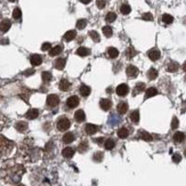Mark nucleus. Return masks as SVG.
I'll return each instance as SVG.
<instances>
[{
    "label": "nucleus",
    "instance_id": "nucleus-1",
    "mask_svg": "<svg viewBox=\"0 0 186 186\" xmlns=\"http://www.w3.org/2000/svg\"><path fill=\"white\" fill-rule=\"evenodd\" d=\"M25 172L24 166L20 163L7 162L0 169V177L8 184H18Z\"/></svg>",
    "mask_w": 186,
    "mask_h": 186
},
{
    "label": "nucleus",
    "instance_id": "nucleus-2",
    "mask_svg": "<svg viewBox=\"0 0 186 186\" xmlns=\"http://www.w3.org/2000/svg\"><path fill=\"white\" fill-rule=\"evenodd\" d=\"M20 151H21L22 157L29 162H35L41 157L40 148L35 147L31 138H26L22 142L21 146H20Z\"/></svg>",
    "mask_w": 186,
    "mask_h": 186
},
{
    "label": "nucleus",
    "instance_id": "nucleus-3",
    "mask_svg": "<svg viewBox=\"0 0 186 186\" xmlns=\"http://www.w3.org/2000/svg\"><path fill=\"white\" fill-rule=\"evenodd\" d=\"M15 144L5 136L0 135V159H4L11 154Z\"/></svg>",
    "mask_w": 186,
    "mask_h": 186
},
{
    "label": "nucleus",
    "instance_id": "nucleus-4",
    "mask_svg": "<svg viewBox=\"0 0 186 186\" xmlns=\"http://www.w3.org/2000/svg\"><path fill=\"white\" fill-rule=\"evenodd\" d=\"M71 126V121L67 119L66 116H62L60 119L57 120V129L61 130V131H65L70 128Z\"/></svg>",
    "mask_w": 186,
    "mask_h": 186
},
{
    "label": "nucleus",
    "instance_id": "nucleus-5",
    "mask_svg": "<svg viewBox=\"0 0 186 186\" xmlns=\"http://www.w3.org/2000/svg\"><path fill=\"white\" fill-rule=\"evenodd\" d=\"M60 104V98L57 95H49L47 97V105L49 107H56Z\"/></svg>",
    "mask_w": 186,
    "mask_h": 186
},
{
    "label": "nucleus",
    "instance_id": "nucleus-6",
    "mask_svg": "<svg viewBox=\"0 0 186 186\" xmlns=\"http://www.w3.org/2000/svg\"><path fill=\"white\" fill-rule=\"evenodd\" d=\"M116 91L119 96H126L128 94V91H129V88H128V86L126 84H121L116 87Z\"/></svg>",
    "mask_w": 186,
    "mask_h": 186
},
{
    "label": "nucleus",
    "instance_id": "nucleus-7",
    "mask_svg": "<svg viewBox=\"0 0 186 186\" xmlns=\"http://www.w3.org/2000/svg\"><path fill=\"white\" fill-rule=\"evenodd\" d=\"M66 105L70 107V109H74L79 105V97L78 96H71L69 97L66 101Z\"/></svg>",
    "mask_w": 186,
    "mask_h": 186
},
{
    "label": "nucleus",
    "instance_id": "nucleus-8",
    "mask_svg": "<svg viewBox=\"0 0 186 186\" xmlns=\"http://www.w3.org/2000/svg\"><path fill=\"white\" fill-rule=\"evenodd\" d=\"M30 62H31L33 66H38V65H40L42 63V57L40 55H38V54H33L30 57Z\"/></svg>",
    "mask_w": 186,
    "mask_h": 186
},
{
    "label": "nucleus",
    "instance_id": "nucleus-9",
    "mask_svg": "<svg viewBox=\"0 0 186 186\" xmlns=\"http://www.w3.org/2000/svg\"><path fill=\"white\" fill-rule=\"evenodd\" d=\"M97 130H98V127L93 125V123H88V125H86V127H84V131H86L87 135H94Z\"/></svg>",
    "mask_w": 186,
    "mask_h": 186
},
{
    "label": "nucleus",
    "instance_id": "nucleus-10",
    "mask_svg": "<svg viewBox=\"0 0 186 186\" xmlns=\"http://www.w3.org/2000/svg\"><path fill=\"white\" fill-rule=\"evenodd\" d=\"M11 23L9 20H4V21L0 23V32H1V33H6V32L11 29Z\"/></svg>",
    "mask_w": 186,
    "mask_h": 186
},
{
    "label": "nucleus",
    "instance_id": "nucleus-11",
    "mask_svg": "<svg viewBox=\"0 0 186 186\" xmlns=\"http://www.w3.org/2000/svg\"><path fill=\"white\" fill-rule=\"evenodd\" d=\"M99 106H101V109L104 110V111H109L111 109V106H112V103L110 99H101V102H99Z\"/></svg>",
    "mask_w": 186,
    "mask_h": 186
},
{
    "label": "nucleus",
    "instance_id": "nucleus-12",
    "mask_svg": "<svg viewBox=\"0 0 186 186\" xmlns=\"http://www.w3.org/2000/svg\"><path fill=\"white\" fill-rule=\"evenodd\" d=\"M70 88H71V84L67 79H62V80L60 81V89L61 90L67 91V90H70Z\"/></svg>",
    "mask_w": 186,
    "mask_h": 186
},
{
    "label": "nucleus",
    "instance_id": "nucleus-13",
    "mask_svg": "<svg viewBox=\"0 0 186 186\" xmlns=\"http://www.w3.org/2000/svg\"><path fill=\"white\" fill-rule=\"evenodd\" d=\"M28 123L24 122V121H18L16 125H15V128H16V130L17 131H20V133H24V131H26L28 130Z\"/></svg>",
    "mask_w": 186,
    "mask_h": 186
},
{
    "label": "nucleus",
    "instance_id": "nucleus-14",
    "mask_svg": "<svg viewBox=\"0 0 186 186\" xmlns=\"http://www.w3.org/2000/svg\"><path fill=\"white\" fill-rule=\"evenodd\" d=\"M147 55H148V57H150V60H152V61H158L159 58H160V52H159L158 49H155V48L150 50Z\"/></svg>",
    "mask_w": 186,
    "mask_h": 186
},
{
    "label": "nucleus",
    "instance_id": "nucleus-15",
    "mask_svg": "<svg viewBox=\"0 0 186 186\" xmlns=\"http://www.w3.org/2000/svg\"><path fill=\"white\" fill-rule=\"evenodd\" d=\"M127 74H128V77H137V74H138V69L136 66H134V65H129V66L127 67Z\"/></svg>",
    "mask_w": 186,
    "mask_h": 186
},
{
    "label": "nucleus",
    "instance_id": "nucleus-16",
    "mask_svg": "<svg viewBox=\"0 0 186 186\" xmlns=\"http://www.w3.org/2000/svg\"><path fill=\"white\" fill-rule=\"evenodd\" d=\"M39 116V111L37 109H31V110H29L28 112H26V114H25V116L28 118V119H37Z\"/></svg>",
    "mask_w": 186,
    "mask_h": 186
},
{
    "label": "nucleus",
    "instance_id": "nucleus-17",
    "mask_svg": "<svg viewBox=\"0 0 186 186\" xmlns=\"http://www.w3.org/2000/svg\"><path fill=\"white\" fill-rule=\"evenodd\" d=\"M74 119H75L77 122H82V121H84L86 116H84V111H82V110H78L77 112H75V114H74Z\"/></svg>",
    "mask_w": 186,
    "mask_h": 186
},
{
    "label": "nucleus",
    "instance_id": "nucleus-18",
    "mask_svg": "<svg viewBox=\"0 0 186 186\" xmlns=\"http://www.w3.org/2000/svg\"><path fill=\"white\" fill-rule=\"evenodd\" d=\"M184 139H185V134L184 133H180V131H177V133L174 135V142L175 143H182V142H184Z\"/></svg>",
    "mask_w": 186,
    "mask_h": 186
},
{
    "label": "nucleus",
    "instance_id": "nucleus-19",
    "mask_svg": "<svg viewBox=\"0 0 186 186\" xmlns=\"http://www.w3.org/2000/svg\"><path fill=\"white\" fill-rule=\"evenodd\" d=\"M62 154H63L64 158H67V159H70L73 157L74 154V150L72 147H65L63 150V152H62Z\"/></svg>",
    "mask_w": 186,
    "mask_h": 186
},
{
    "label": "nucleus",
    "instance_id": "nucleus-20",
    "mask_svg": "<svg viewBox=\"0 0 186 186\" xmlns=\"http://www.w3.org/2000/svg\"><path fill=\"white\" fill-rule=\"evenodd\" d=\"M62 50H63V47H62V46H55L54 48H50L49 55L50 56H56V55L62 53Z\"/></svg>",
    "mask_w": 186,
    "mask_h": 186
},
{
    "label": "nucleus",
    "instance_id": "nucleus-21",
    "mask_svg": "<svg viewBox=\"0 0 186 186\" xmlns=\"http://www.w3.org/2000/svg\"><path fill=\"white\" fill-rule=\"evenodd\" d=\"M74 141V135L72 133H66L63 136V142L65 144H70Z\"/></svg>",
    "mask_w": 186,
    "mask_h": 186
},
{
    "label": "nucleus",
    "instance_id": "nucleus-22",
    "mask_svg": "<svg viewBox=\"0 0 186 186\" xmlns=\"http://www.w3.org/2000/svg\"><path fill=\"white\" fill-rule=\"evenodd\" d=\"M116 109H118V112H119L120 114H125V113L128 111V104L125 102H121L119 105H118Z\"/></svg>",
    "mask_w": 186,
    "mask_h": 186
},
{
    "label": "nucleus",
    "instance_id": "nucleus-23",
    "mask_svg": "<svg viewBox=\"0 0 186 186\" xmlns=\"http://www.w3.org/2000/svg\"><path fill=\"white\" fill-rule=\"evenodd\" d=\"M75 35H77L75 31H74V30H70V31H67L66 33L64 34V39H65L66 41H71V40H73V39L75 38Z\"/></svg>",
    "mask_w": 186,
    "mask_h": 186
},
{
    "label": "nucleus",
    "instance_id": "nucleus-24",
    "mask_svg": "<svg viewBox=\"0 0 186 186\" xmlns=\"http://www.w3.org/2000/svg\"><path fill=\"white\" fill-rule=\"evenodd\" d=\"M157 94H158V90L154 87L148 88L147 90H146V94H145V98H151V97L155 96Z\"/></svg>",
    "mask_w": 186,
    "mask_h": 186
},
{
    "label": "nucleus",
    "instance_id": "nucleus-25",
    "mask_svg": "<svg viewBox=\"0 0 186 186\" xmlns=\"http://www.w3.org/2000/svg\"><path fill=\"white\" fill-rule=\"evenodd\" d=\"M128 135H129V131H128V129L125 128V127H122V128H120V129L118 130V137H120V138H127Z\"/></svg>",
    "mask_w": 186,
    "mask_h": 186
},
{
    "label": "nucleus",
    "instance_id": "nucleus-26",
    "mask_svg": "<svg viewBox=\"0 0 186 186\" xmlns=\"http://www.w3.org/2000/svg\"><path fill=\"white\" fill-rule=\"evenodd\" d=\"M90 54V50L88 49V48H86V47H80L79 49L77 50V55H79V56H87V55H89Z\"/></svg>",
    "mask_w": 186,
    "mask_h": 186
},
{
    "label": "nucleus",
    "instance_id": "nucleus-27",
    "mask_svg": "<svg viewBox=\"0 0 186 186\" xmlns=\"http://www.w3.org/2000/svg\"><path fill=\"white\" fill-rule=\"evenodd\" d=\"M114 146H116V142L113 141L112 138H109V139H106V141L104 142V147H105L106 150H112Z\"/></svg>",
    "mask_w": 186,
    "mask_h": 186
},
{
    "label": "nucleus",
    "instance_id": "nucleus-28",
    "mask_svg": "<svg viewBox=\"0 0 186 186\" xmlns=\"http://www.w3.org/2000/svg\"><path fill=\"white\" fill-rule=\"evenodd\" d=\"M107 54H109V56L111 58H116L119 55V50L116 49V48H114V47H110L109 49H107Z\"/></svg>",
    "mask_w": 186,
    "mask_h": 186
},
{
    "label": "nucleus",
    "instance_id": "nucleus-29",
    "mask_svg": "<svg viewBox=\"0 0 186 186\" xmlns=\"http://www.w3.org/2000/svg\"><path fill=\"white\" fill-rule=\"evenodd\" d=\"M80 94L84 97H87L89 94H90V88L88 87V86H86V84H82L80 87Z\"/></svg>",
    "mask_w": 186,
    "mask_h": 186
},
{
    "label": "nucleus",
    "instance_id": "nucleus-30",
    "mask_svg": "<svg viewBox=\"0 0 186 186\" xmlns=\"http://www.w3.org/2000/svg\"><path fill=\"white\" fill-rule=\"evenodd\" d=\"M130 120H131L134 123H137L139 121V112H138L137 110H135V111H133V112L130 113Z\"/></svg>",
    "mask_w": 186,
    "mask_h": 186
},
{
    "label": "nucleus",
    "instance_id": "nucleus-31",
    "mask_svg": "<svg viewBox=\"0 0 186 186\" xmlns=\"http://www.w3.org/2000/svg\"><path fill=\"white\" fill-rule=\"evenodd\" d=\"M55 67H56L57 70H63L64 67H65V60H64V58H58V60H56V62H55Z\"/></svg>",
    "mask_w": 186,
    "mask_h": 186
},
{
    "label": "nucleus",
    "instance_id": "nucleus-32",
    "mask_svg": "<svg viewBox=\"0 0 186 186\" xmlns=\"http://www.w3.org/2000/svg\"><path fill=\"white\" fill-rule=\"evenodd\" d=\"M120 11L122 13L123 15H128L131 11V8L128 4H123L121 5V7H120Z\"/></svg>",
    "mask_w": 186,
    "mask_h": 186
},
{
    "label": "nucleus",
    "instance_id": "nucleus-33",
    "mask_svg": "<svg viewBox=\"0 0 186 186\" xmlns=\"http://www.w3.org/2000/svg\"><path fill=\"white\" fill-rule=\"evenodd\" d=\"M147 77L148 79H151V80H154V79H157V77H158V71L155 70V69H150L147 72Z\"/></svg>",
    "mask_w": 186,
    "mask_h": 186
},
{
    "label": "nucleus",
    "instance_id": "nucleus-34",
    "mask_svg": "<svg viewBox=\"0 0 186 186\" xmlns=\"http://www.w3.org/2000/svg\"><path fill=\"white\" fill-rule=\"evenodd\" d=\"M162 22H163L165 24H171L172 22H174V17H172L171 15L165 14L162 16Z\"/></svg>",
    "mask_w": 186,
    "mask_h": 186
},
{
    "label": "nucleus",
    "instance_id": "nucleus-35",
    "mask_svg": "<svg viewBox=\"0 0 186 186\" xmlns=\"http://www.w3.org/2000/svg\"><path fill=\"white\" fill-rule=\"evenodd\" d=\"M139 137H141L142 139H144V141H152V136L150 135L148 133H146V131H143V130H141L139 131Z\"/></svg>",
    "mask_w": 186,
    "mask_h": 186
},
{
    "label": "nucleus",
    "instance_id": "nucleus-36",
    "mask_svg": "<svg viewBox=\"0 0 186 186\" xmlns=\"http://www.w3.org/2000/svg\"><path fill=\"white\" fill-rule=\"evenodd\" d=\"M88 150V142L84 141L81 142L80 145H79V147H78V151L80 152V153H84V152H86Z\"/></svg>",
    "mask_w": 186,
    "mask_h": 186
},
{
    "label": "nucleus",
    "instance_id": "nucleus-37",
    "mask_svg": "<svg viewBox=\"0 0 186 186\" xmlns=\"http://www.w3.org/2000/svg\"><path fill=\"white\" fill-rule=\"evenodd\" d=\"M178 63H176V62H170L168 65V71L169 72H176V71L178 70Z\"/></svg>",
    "mask_w": 186,
    "mask_h": 186
},
{
    "label": "nucleus",
    "instance_id": "nucleus-38",
    "mask_svg": "<svg viewBox=\"0 0 186 186\" xmlns=\"http://www.w3.org/2000/svg\"><path fill=\"white\" fill-rule=\"evenodd\" d=\"M145 89V84L143 82H139V84H136V87H135V91H134V95H136L138 93H142V91Z\"/></svg>",
    "mask_w": 186,
    "mask_h": 186
},
{
    "label": "nucleus",
    "instance_id": "nucleus-39",
    "mask_svg": "<svg viewBox=\"0 0 186 186\" xmlns=\"http://www.w3.org/2000/svg\"><path fill=\"white\" fill-rule=\"evenodd\" d=\"M105 20L109 22V23H112V22H114L116 20V13H112V11H110L109 14L106 15Z\"/></svg>",
    "mask_w": 186,
    "mask_h": 186
},
{
    "label": "nucleus",
    "instance_id": "nucleus-40",
    "mask_svg": "<svg viewBox=\"0 0 186 186\" xmlns=\"http://www.w3.org/2000/svg\"><path fill=\"white\" fill-rule=\"evenodd\" d=\"M103 33H104V35H105V37L110 38V37L112 35V33H113L112 28H111V26H104V28H103Z\"/></svg>",
    "mask_w": 186,
    "mask_h": 186
},
{
    "label": "nucleus",
    "instance_id": "nucleus-41",
    "mask_svg": "<svg viewBox=\"0 0 186 186\" xmlns=\"http://www.w3.org/2000/svg\"><path fill=\"white\" fill-rule=\"evenodd\" d=\"M86 25H87V21L86 20H79V21L77 22V28L79 29V30H82V29L86 28Z\"/></svg>",
    "mask_w": 186,
    "mask_h": 186
},
{
    "label": "nucleus",
    "instance_id": "nucleus-42",
    "mask_svg": "<svg viewBox=\"0 0 186 186\" xmlns=\"http://www.w3.org/2000/svg\"><path fill=\"white\" fill-rule=\"evenodd\" d=\"M89 35H90L91 39H93V40H94L95 42H98L99 40H101V38H99V34L96 31H90V32H89Z\"/></svg>",
    "mask_w": 186,
    "mask_h": 186
},
{
    "label": "nucleus",
    "instance_id": "nucleus-43",
    "mask_svg": "<svg viewBox=\"0 0 186 186\" xmlns=\"http://www.w3.org/2000/svg\"><path fill=\"white\" fill-rule=\"evenodd\" d=\"M103 158H104V155H103L102 152H96L95 154H94V161L96 162H101L103 160Z\"/></svg>",
    "mask_w": 186,
    "mask_h": 186
},
{
    "label": "nucleus",
    "instance_id": "nucleus-44",
    "mask_svg": "<svg viewBox=\"0 0 186 186\" xmlns=\"http://www.w3.org/2000/svg\"><path fill=\"white\" fill-rule=\"evenodd\" d=\"M137 55V52L135 49H134L133 47H129L128 48V50H127V56L129 57V58H133L134 56H136Z\"/></svg>",
    "mask_w": 186,
    "mask_h": 186
},
{
    "label": "nucleus",
    "instance_id": "nucleus-45",
    "mask_svg": "<svg viewBox=\"0 0 186 186\" xmlns=\"http://www.w3.org/2000/svg\"><path fill=\"white\" fill-rule=\"evenodd\" d=\"M41 77H42V80L45 81V82H48V81L52 80V74H50L49 72H42Z\"/></svg>",
    "mask_w": 186,
    "mask_h": 186
},
{
    "label": "nucleus",
    "instance_id": "nucleus-46",
    "mask_svg": "<svg viewBox=\"0 0 186 186\" xmlns=\"http://www.w3.org/2000/svg\"><path fill=\"white\" fill-rule=\"evenodd\" d=\"M22 16V11L20 8H15L14 11H13V17L15 18V20H18V18H21Z\"/></svg>",
    "mask_w": 186,
    "mask_h": 186
},
{
    "label": "nucleus",
    "instance_id": "nucleus-47",
    "mask_svg": "<svg viewBox=\"0 0 186 186\" xmlns=\"http://www.w3.org/2000/svg\"><path fill=\"white\" fill-rule=\"evenodd\" d=\"M96 5H97V7L99 9H103V8L106 6V0H97L96 1Z\"/></svg>",
    "mask_w": 186,
    "mask_h": 186
},
{
    "label": "nucleus",
    "instance_id": "nucleus-48",
    "mask_svg": "<svg viewBox=\"0 0 186 186\" xmlns=\"http://www.w3.org/2000/svg\"><path fill=\"white\" fill-rule=\"evenodd\" d=\"M6 122H7L6 118H5L4 116H1V114H0V129H2V128H4L5 125H6Z\"/></svg>",
    "mask_w": 186,
    "mask_h": 186
},
{
    "label": "nucleus",
    "instance_id": "nucleus-49",
    "mask_svg": "<svg viewBox=\"0 0 186 186\" xmlns=\"http://www.w3.org/2000/svg\"><path fill=\"white\" fill-rule=\"evenodd\" d=\"M180 160H182V157H180V154L176 153V154L172 155V161H174V162L178 163V162H180Z\"/></svg>",
    "mask_w": 186,
    "mask_h": 186
},
{
    "label": "nucleus",
    "instance_id": "nucleus-50",
    "mask_svg": "<svg viewBox=\"0 0 186 186\" xmlns=\"http://www.w3.org/2000/svg\"><path fill=\"white\" fill-rule=\"evenodd\" d=\"M143 20H145V21H152L153 20V16H152V14H150V13H145V14H143Z\"/></svg>",
    "mask_w": 186,
    "mask_h": 186
},
{
    "label": "nucleus",
    "instance_id": "nucleus-51",
    "mask_svg": "<svg viewBox=\"0 0 186 186\" xmlns=\"http://www.w3.org/2000/svg\"><path fill=\"white\" fill-rule=\"evenodd\" d=\"M50 48H52V45H50L49 42H45V43L41 46V49L43 50V52H46V50H49Z\"/></svg>",
    "mask_w": 186,
    "mask_h": 186
},
{
    "label": "nucleus",
    "instance_id": "nucleus-52",
    "mask_svg": "<svg viewBox=\"0 0 186 186\" xmlns=\"http://www.w3.org/2000/svg\"><path fill=\"white\" fill-rule=\"evenodd\" d=\"M171 127H172V129H176V128L178 127V119H177L176 116H175V118H174V119H172Z\"/></svg>",
    "mask_w": 186,
    "mask_h": 186
},
{
    "label": "nucleus",
    "instance_id": "nucleus-53",
    "mask_svg": "<svg viewBox=\"0 0 186 186\" xmlns=\"http://www.w3.org/2000/svg\"><path fill=\"white\" fill-rule=\"evenodd\" d=\"M33 73H34V70H29L26 71V72H24L25 75H30V74H33Z\"/></svg>",
    "mask_w": 186,
    "mask_h": 186
},
{
    "label": "nucleus",
    "instance_id": "nucleus-54",
    "mask_svg": "<svg viewBox=\"0 0 186 186\" xmlns=\"http://www.w3.org/2000/svg\"><path fill=\"white\" fill-rule=\"evenodd\" d=\"M104 141V138H98V139H95L96 143H98V144H102V142Z\"/></svg>",
    "mask_w": 186,
    "mask_h": 186
},
{
    "label": "nucleus",
    "instance_id": "nucleus-55",
    "mask_svg": "<svg viewBox=\"0 0 186 186\" xmlns=\"http://www.w3.org/2000/svg\"><path fill=\"white\" fill-rule=\"evenodd\" d=\"M81 2H82V4H84V5H87V4H89V2H90L91 0H80Z\"/></svg>",
    "mask_w": 186,
    "mask_h": 186
},
{
    "label": "nucleus",
    "instance_id": "nucleus-56",
    "mask_svg": "<svg viewBox=\"0 0 186 186\" xmlns=\"http://www.w3.org/2000/svg\"><path fill=\"white\" fill-rule=\"evenodd\" d=\"M183 70H184V71L186 72V62H185L184 64H183Z\"/></svg>",
    "mask_w": 186,
    "mask_h": 186
},
{
    "label": "nucleus",
    "instance_id": "nucleus-57",
    "mask_svg": "<svg viewBox=\"0 0 186 186\" xmlns=\"http://www.w3.org/2000/svg\"><path fill=\"white\" fill-rule=\"evenodd\" d=\"M14 186H24V185H22V184H15Z\"/></svg>",
    "mask_w": 186,
    "mask_h": 186
},
{
    "label": "nucleus",
    "instance_id": "nucleus-58",
    "mask_svg": "<svg viewBox=\"0 0 186 186\" xmlns=\"http://www.w3.org/2000/svg\"><path fill=\"white\" fill-rule=\"evenodd\" d=\"M9 1H11V2H15V1H16V0H9Z\"/></svg>",
    "mask_w": 186,
    "mask_h": 186
},
{
    "label": "nucleus",
    "instance_id": "nucleus-59",
    "mask_svg": "<svg viewBox=\"0 0 186 186\" xmlns=\"http://www.w3.org/2000/svg\"><path fill=\"white\" fill-rule=\"evenodd\" d=\"M185 157H186V150H185Z\"/></svg>",
    "mask_w": 186,
    "mask_h": 186
}]
</instances>
